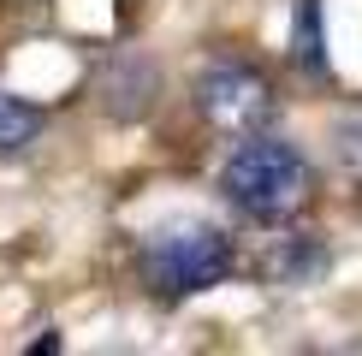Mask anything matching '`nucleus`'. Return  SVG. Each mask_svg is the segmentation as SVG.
Returning a JSON list of instances; mask_svg holds the SVG:
<instances>
[{
	"mask_svg": "<svg viewBox=\"0 0 362 356\" xmlns=\"http://www.w3.org/2000/svg\"><path fill=\"white\" fill-rule=\"evenodd\" d=\"M196 107H202V119L214 131H226V137H255V131L274 119L279 101H274V83L255 66L220 59V66H208L202 78H196Z\"/></svg>",
	"mask_w": 362,
	"mask_h": 356,
	"instance_id": "3",
	"label": "nucleus"
},
{
	"mask_svg": "<svg viewBox=\"0 0 362 356\" xmlns=\"http://www.w3.org/2000/svg\"><path fill=\"white\" fill-rule=\"evenodd\" d=\"M333 160L351 178H362V113H344L333 125Z\"/></svg>",
	"mask_w": 362,
	"mask_h": 356,
	"instance_id": "7",
	"label": "nucleus"
},
{
	"mask_svg": "<svg viewBox=\"0 0 362 356\" xmlns=\"http://www.w3.org/2000/svg\"><path fill=\"white\" fill-rule=\"evenodd\" d=\"M143 261H148V279L167 297H190L232 273V237H220L214 226H173L148 244Z\"/></svg>",
	"mask_w": 362,
	"mask_h": 356,
	"instance_id": "2",
	"label": "nucleus"
},
{
	"mask_svg": "<svg viewBox=\"0 0 362 356\" xmlns=\"http://www.w3.org/2000/svg\"><path fill=\"white\" fill-rule=\"evenodd\" d=\"M107 107L119 113V119H137V113H148V101H155V66L148 59H119L113 66V78H107Z\"/></svg>",
	"mask_w": 362,
	"mask_h": 356,
	"instance_id": "4",
	"label": "nucleus"
},
{
	"mask_svg": "<svg viewBox=\"0 0 362 356\" xmlns=\"http://www.w3.org/2000/svg\"><path fill=\"white\" fill-rule=\"evenodd\" d=\"M220 190L250 220H285L309 196V160L279 137H244L220 172Z\"/></svg>",
	"mask_w": 362,
	"mask_h": 356,
	"instance_id": "1",
	"label": "nucleus"
},
{
	"mask_svg": "<svg viewBox=\"0 0 362 356\" xmlns=\"http://www.w3.org/2000/svg\"><path fill=\"white\" fill-rule=\"evenodd\" d=\"M36 131H42V113L0 89V155H18L24 143H36Z\"/></svg>",
	"mask_w": 362,
	"mask_h": 356,
	"instance_id": "6",
	"label": "nucleus"
},
{
	"mask_svg": "<svg viewBox=\"0 0 362 356\" xmlns=\"http://www.w3.org/2000/svg\"><path fill=\"white\" fill-rule=\"evenodd\" d=\"M291 48H297V66H303V71H315V78H321V71H327L321 0H297V36H291Z\"/></svg>",
	"mask_w": 362,
	"mask_h": 356,
	"instance_id": "5",
	"label": "nucleus"
}]
</instances>
